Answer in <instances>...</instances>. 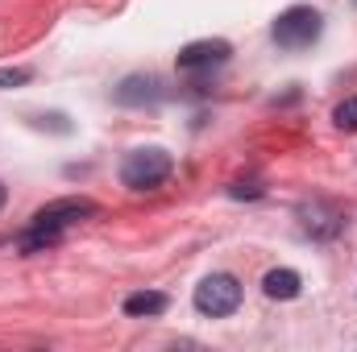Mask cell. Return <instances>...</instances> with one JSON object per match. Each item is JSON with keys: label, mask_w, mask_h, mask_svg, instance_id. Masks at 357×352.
<instances>
[{"label": "cell", "mask_w": 357, "mask_h": 352, "mask_svg": "<svg viewBox=\"0 0 357 352\" xmlns=\"http://www.w3.org/2000/svg\"><path fill=\"white\" fill-rule=\"evenodd\" d=\"M295 216H299L303 237H312V241H333L345 232V211L333 199H307V203H299Z\"/></svg>", "instance_id": "cell-5"}, {"label": "cell", "mask_w": 357, "mask_h": 352, "mask_svg": "<svg viewBox=\"0 0 357 352\" xmlns=\"http://www.w3.org/2000/svg\"><path fill=\"white\" fill-rule=\"evenodd\" d=\"M354 4H357V0H354Z\"/></svg>", "instance_id": "cell-13"}, {"label": "cell", "mask_w": 357, "mask_h": 352, "mask_svg": "<svg viewBox=\"0 0 357 352\" xmlns=\"http://www.w3.org/2000/svg\"><path fill=\"white\" fill-rule=\"evenodd\" d=\"M241 298H245V290H241V282H237L233 273H208V278L195 286V294H191L195 311L208 315V319H229V315L241 307Z\"/></svg>", "instance_id": "cell-4"}, {"label": "cell", "mask_w": 357, "mask_h": 352, "mask_svg": "<svg viewBox=\"0 0 357 352\" xmlns=\"http://www.w3.org/2000/svg\"><path fill=\"white\" fill-rule=\"evenodd\" d=\"M333 125H337L341 133H357V95H349V99H341V104H337Z\"/></svg>", "instance_id": "cell-10"}, {"label": "cell", "mask_w": 357, "mask_h": 352, "mask_svg": "<svg viewBox=\"0 0 357 352\" xmlns=\"http://www.w3.org/2000/svg\"><path fill=\"white\" fill-rule=\"evenodd\" d=\"M112 99L121 104V108H146V104H158L162 99V79L158 75H125L116 91H112Z\"/></svg>", "instance_id": "cell-7"}, {"label": "cell", "mask_w": 357, "mask_h": 352, "mask_svg": "<svg viewBox=\"0 0 357 352\" xmlns=\"http://www.w3.org/2000/svg\"><path fill=\"white\" fill-rule=\"evenodd\" d=\"M262 290H266V298H274V303H291V298H299L303 278L295 269H270L266 278H262Z\"/></svg>", "instance_id": "cell-8"}, {"label": "cell", "mask_w": 357, "mask_h": 352, "mask_svg": "<svg viewBox=\"0 0 357 352\" xmlns=\"http://www.w3.org/2000/svg\"><path fill=\"white\" fill-rule=\"evenodd\" d=\"M324 33V17L312 8V4H291L274 17L270 25V42L287 54H299V50H312Z\"/></svg>", "instance_id": "cell-2"}, {"label": "cell", "mask_w": 357, "mask_h": 352, "mask_svg": "<svg viewBox=\"0 0 357 352\" xmlns=\"http://www.w3.org/2000/svg\"><path fill=\"white\" fill-rule=\"evenodd\" d=\"M233 54V46L225 38H204V42H191L178 50V71H212V67H225Z\"/></svg>", "instance_id": "cell-6"}, {"label": "cell", "mask_w": 357, "mask_h": 352, "mask_svg": "<svg viewBox=\"0 0 357 352\" xmlns=\"http://www.w3.org/2000/svg\"><path fill=\"white\" fill-rule=\"evenodd\" d=\"M175 170L171 154L162 145H142V150H129L125 162H121V186L129 191H158Z\"/></svg>", "instance_id": "cell-3"}, {"label": "cell", "mask_w": 357, "mask_h": 352, "mask_svg": "<svg viewBox=\"0 0 357 352\" xmlns=\"http://www.w3.org/2000/svg\"><path fill=\"white\" fill-rule=\"evenodd\" d=\"M29 79H33L29 67H0V88H21V83H29Z\"/></svg>", "instance_id": "cell-11"}, {"label": "cell", "mask_w": 357, "mask_h": 352, "mask_svg": "<svg viewBox=\"0 0 357 352\" xmlns=\"http://www.w3.org/2000/svg\"><path fill=\"white\" fill-rule=\"evenodd\" d=\"M100 207L91 203L88 195H67V199H50L46 207H38L33 211V220H29V228L21 232V253H42V249H54L75 224H84L91 220Z\"/></svg>", "instance_id": "cell-1"}, {"label": "cell", "mask_w": 357, "mask_h": 352, "mask_svg": "<svg viewBox=\"0 0 357 352\" xmlns=\"http://www.w3.org/2000/svg\"><path fill=\"white\" fill-rule=\"evenodd\" d=\"M4 203H8V191H4V182H0V207H4Z\"/></svg>", "instance_id": "cell-12"}, {"label": "cell", "mask_w": 357, "mask_h": 352, "mask_svg": "<svg viewBox=\"0 0 357 352\" xmlns=\"http://www.w3.org/2000/svg\"><path fill=\"white\" fill-rule=\"evenodd\" d=\"M167 307H171V298H167L162 290H137V294L125 298V315H129V319H154V315H162Z\"/></svg>", "instance_id": "cell-9"}]
</instances>
